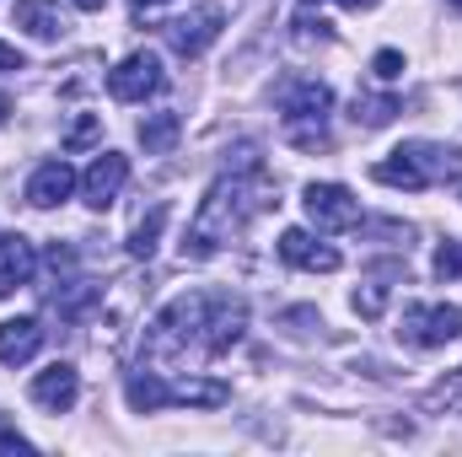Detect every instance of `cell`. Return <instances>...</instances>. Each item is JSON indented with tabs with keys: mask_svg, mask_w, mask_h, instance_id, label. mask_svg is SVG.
<instances>
[{
	"mask_svg": "<svg viewBox=\"0 0 462 457\" xmlns=\"http://www.w3.org/2000/svg\"><path fill=\"white\" fill-rule=\"evenodd\" d=\"M269 205H280V200H274V183H269L258 167L216 178V183H210V194L199 200L194 221H189V237H183V258H194V264H199V258H216V253L226 247L231 237L247 227L258 210H269Z\"/></svg>",
	"mask_w": 462,
	"mask_h": 457,
	"instance_id": "cell-1",
	"label": "cell"
},
{
	"mask_svg": "<svg viewBox=\"0 0 462 457\" xmlns=\"http://www.w3.org/2000/svg\"><path fill=\"white\" fill-rule=\"evenodd\" d=\"M457 145H436V140H409V145H398L387 162H376L371 167V178L376 183H387V189H409V194H420V189H430V183H441L447 173H457Z\"/></svg>",
	"mask_w": 462,
	"mask_h": 457,
	"instance_id": "cell-2",
	"label": "cell"
},
{
	"mask_svg": "<svg viewBox=\"0 0 462 457\" xmlns=\"http://www.w3.org/2000/svg\"><path fill=\"white\" fill-rule=\"evenodd\" d=\"M398 334L414 350H441V344H452L462 334V307H447V302L425 307V302H414V307H403V329Z\"/></svg>",
	"mask_w": 462,
	"mask_h": 457,
	"instance_id": "cell-3",
	"label": "cell"
},
{
	"mask_svg": "<svg viewBox=\"0 0 462 457\" xmlns=\"http://www.w3.org/2000/svg\"><path fill=\"white\" fill-rule=\"evenodd\" d=\"M221 27H226V11H221V5H194V11H178L172 22H162L167 43H172L183 60H199V54L221 38Z\"/></svg>",
	"mask_w": 462,
	"mask_h": 457,
	"instance_id": "cell-4",
	"label": "cell"
},
{
	"mask_svg": "<svg viewBox=\"0 0 462 457\" xmlns=\"http://www.w3.org/2000/svg\"><path fill=\"white\" fill-rule=\"evenodd\" d=\"M167 87V76H162V60L156 54H129L118 70H108V98L114 103H145V98H156Z\"/></svg>",
	"mask_w": 462,
	"mask_h": 457,
	"instance_id": "cell-5",
	"label": "cell"
},
{
	"mask_svg": "<svg viewBox=\"0 0 462 457\" xmlns=\"http://www.w3.org/2000/svg\"><path fill=\"white\" fill-rule=\"evenodd\" d=\"M307 216L318 231H349L360 227V200L349 194L345 183H307Z\"/></svg>",
	"mask_w": 462,
	"mask_h": 457,
	"instance_id": "cell-6",
	"label": "cell"
},
{
	"mask_svg": "<svg viewBox=\"0 0 462 457\" xmlns=\"http://www.w3.org/2000/svg\"><path fill=\"white\" fill-rule=\"evenodd\" d=\"M124 183H129V162H124L118 151H103V156L87 167V178H81V194H87V205H92V210H108V205H118Z\"/></svg>",
	"mask_w": 462,
	"mask_h": 457,
	"instance_id": "cell-7",
	"label": "cell"
},
{
	"mask_svg": "<svg viewBox=\"0 0 462 457\" xmlns=\"http://www.w3.org/2000/svg\"><path fill=\"white\" fill-rule=\"evenodd\" d=\"M27 393H32V404H38V409L65 415V409L81 398V371H76V366H65V360H54L49 371H38V377H32V387H27Z\"/></svg>",
	"mask_w": 462,
	"mask_h": 457,
	"instance_id": "cell-8",
	"label": "cell"
},
{
	"mask_svg": "<svg viewBox=\"0 0 462 457\" xmlns=\"http://www.w3.org/2000/svg\"><path fill=\"white\" fill-rule=\"evenodd\" d=\"M280 258L291 264V269H307V275H334L345 258H339V247H328V242H318V237H307L301 227H291L280 237Z\"/></svg>",
	"mask_w": 462,
	"mask_h": 457,
	"instance_id": "cell-9",
	"label": "cell"
},
{
	"mask_svg": "<svg viewBox=\"0 0 462 457\" xmlns=\"http://www.w3.org/2000/svg\"><path fill=\"white\" fill-rule=\"evenodd\" d=\"M70 189H76V173H70V162L60 156V162H43L32 178H27V205H38V210H54V205H65L70 200Z\"/></svg>",
	"mask_w": 462,
	"mask_h": 457,
	"instance_id": "cell-10",
	"label": "cell"
},
{
	"mask_svg": "<svg viewBox=\"0 0 462 457\" xmlns=\"http://www.w3.org/2000/svg\"><path fill=\"white\" fill-rule=\"evenodd\" d=\"M32 269H38L32 242H27V237H16V231H0V302H5L16 285H27V280H32Z\"/></svg>",
	"mask_w": 462,
	"mask_h": 457,
	"instance_id": "cell-11",
	"label": "cell"
},
{
	"mask_svg": "<svg viewBox=\"0 0 462 457\" xmlns=\"http://www.w3.org/2000/svg\"><path fill=\"white\" fill-rule=\"evenodd\" d=\"M280 108H285V124H291V118H328L334 92H328L323 81H312V76H296V81L280 92Z\"/></svg>",
	"mask_w": 462,
	"mask_h": 457,
	"instance_id": "cell-12",
	"label": "cell"
},
{
	"mask_svg": "<svg viewBox=\"0 0 462 457\" xmlns=\"http://www.w3.org/2000/svg\"><path fill=\"white\" fill-rule=\"evenodd\" d=\"M43 350V323L38 318H5L0 323V360L5 366H27Z\"/></svg>",
	"mask_w": 462,
	"mask_h": 457,
	"instance_id": "cell-13",
	"label": "cell"
},
{
	"mask_svg": "<svg viewBox=\"0 0 462 457\" xmlns=\"http://www.w3.org/2000/svg\"><path fill=\"white\" fill-rule=\"evenodd\" d=\"M11 16H16V27H27L32 38H43V43H54V38H65V11H60V0H16L11 5Z\"/></svg>",
	"mask_w": 462,
	"mask_h": 457,
	"instance_id": "cell-14",
	"label": "cell"
},
{
	"mask_svg": "<svg viewBox=\"0 0 462 457\" xmlns=\"http://www.w3.org/2000/svg\"><path fill=\"white\" fill-rule=\"evenodd\" d=\"M167 404L221 409V404H231V387H226V382H205V377H189V382H167Z\"/></svg>",
	"mask_w": 462,
	"mask_h": 457,
	"instance_id": "cell-15",
	"label": "cell"
},
{
	"mask_svg": "<svg viewBox=\"0 0 462 457\" xmlns=\"http://www.w3.org/2000/svg\"><path fill=\"white\" fill-rule=\"evenodd\" d=\"M178 135H183V118L172 114V108L140 118V145H145V156H167V151L178 145Z\"/></svg>",
	"mask_w": 462,
	"mask_h": 457,
	"instance_id": "cell-16",
	"label": "cell"
},
{
	"mask_svg": "<svg viewBox=\"0 0 462 457\" xmlns=\"http://www.w3.org/2000/svg\"><path fill=\"white\" fill-rule=\"evenodd\" d=\"M124 398H129L134 415H156V409H167V382H162L156 371H134V377L124 382Z\"/></svg>",
	"mask_w": 462,
	"mask_h": 457,
	"instance_id": "cell-17",
	"label": "cell"
},
{
	"mask_svg": "<svg viewBox=\"0 0 462 457\" xmlns=\"http://www.w3.org/2000/svg\"><path fill=\"white\" fill-rule=\"evenodd\" d=\"M167 216H172V205H151V216H140V221H134V231H129V253H134V258H151V253H156Z\"/></svg>",
	"mask_w": 462,
	"mask_h": 457,
	"instance_id": "cell-18",
	"label": "cell"
},
{
	"mask_svg": "<svg viewBox=\"0 0 462 457\" xmlns=\"http://www.w3.org/2000/svg\"><path fill=\"white\" fill-rule=\"evenodd\" d=\"M393 114H403L398 98H355V124L360 129H382V124H393Z\"/></svg>",
	"mask_w": 462,
	"mask_h": 457,
	"instance_id": "cell-19",
	"label": "cell"
},
{
	"mask_svg": "<svg viewBox=\"0 0 462 457\" xmlns=\"http://www.w3.org/2000/svg\"><path fill=\"white\" fill-rule=\"evenodd\" d=\"M382 307H387V285H382V280H365V285L355 291V312H360V318H382Z\"/></svg>",
	"mask_w": 462,
	"mask_h": 457,
	"instance_id": "cell-20",
	"label": "cell"
},
{
	"mask_svg": "<svg viewBox=\"0 0 462 457\" xmlns=\"http://www.w3.org/2000/svg\"><path fill=\"white\" fill-rule=\"evenodd\" d=\"M462 275V242H441L436 247V280H457Z\"/></svg>",
	"mask_w": 462,
	"mask_h": 457,
	"instance_id": "cell-21",
	"label": "cell"
},
{
	"mask_svg": "<svg viewBox=\"0 0 462 457\" xmlns=\"http://www.w3.org/2000/svg\"><path fill=\"white\" fill-rule=\"evenodd\" d=\"M92 140H97V114H87L76 129H70V135H65V151H87Z\"/></svg>",
	"mask_w": 462,
	"mask_h": 457,
	"instance_id": "cell-22",
	"label": "cell"
},
{
	"mask_svg": "<svg viewBox=\"0 0 462 457\" xmlns=\"http://www.w3.org/2000/svg\"><path fill=\"white\" fill-rule=\"evenodd\" d=\"M371 65H376V76H382V81H398V76H403V54H398V49H382Z\"/></svg>",
	"mask_w": 462,
	"mask_h": 457,
	"instance_id": "cell-23",
	"label": "cell"
},
{
	"mask_svg": "<svg viewBox=\"0 0 462 457\" xmlns=\"http://www.w3.org/2000/svg\"><path fill=\"white\" fill-rule=\"evenodd\" d=\"M0 452H32V442L16 436V431H0Z\"/></svg>",
	"mask_w": 462,
	"mask_h": 457,
	"instance_id": "cell-24",
	"label": "cell"
},
{
	"mask_svg": "<svg viewBox=\"0 0 462 457\" xmlns=\"http://www.w3.org/2000/svg\"><path fill=\"white\" fill-rule=\"evenodd\" d=\"M22 65H27V60H22L11 43H0V70H22Z\"/></svg>",
	"mask_w": 462,
	"mask_h": 457,
	"instance_id": "cell-25",
	"label": "cell"
},
{
	"mask_svg": "<svg viewBox=\"0 0 462 457\" xmlns=\"http://www.w3.org/2000/svg\"><path fill=\"white\" fill-rule=\"evenodd\" d=\"M301 5H318V0H301ZM339 5H349V11H371V5H382V0H339Z\"/></svg>",
	"mask_w": 462,
	"mask_h": 457,
	"instance_id": "cell-26",
	"label": "cell"
},
{
	"mask_svg": "<svg viewBox=\"0 0 462 457\" xmlns=\"http://www.w3.org/2000/svg\"><path fill=\"white\" fill-rule=\"evenodd\" d=\"M156 5H162V0H129V11H134V16H151Z\"/></svg>",
	"mask_w": 462,
	"mask_h": 457,
	"instance_id": "cell-27",
	"label": "cell"
},
{
	"mask_svg": "<svg viewBox=\"0 0 462 457\" xmlns=\"http://www.w3.org/2000/svg\"><path fill=\"white\" fill-rule=\"evenodd\" d=\"M76 5H81V11H103L108 0H76Z\"/></svg>",
	"mask_w": 462,
	"mask_h": 457,
	"instance_id": "cell-28",
	"label": "cell"
},
{
	"mask_svg": "<svg viewBox=\"0 0 462 457\" xmlns=\"http://www.w3.org/2000/svg\"><path fill=\"white\" fill-rule=\"evenodd\" d=\"M457 200H462V178H457Z\"/></svg>",
	"mask_w": 462,
	"mask_h": 457,
	"instance_id": "cell-29",
	"label": "cell"
},
{
	"mask_svg": "<svg viewBox=\"0 0 462 457\" xmlns=\"http://www.w3.org/2000/svg\"><path fill=\"white\" fill-rule=\"evenodd\" d=\"M452 5H457V11H462V0H452Z\"/></svg>",
	"mask_w": 462,
	"mask_h": 457,
	"instance_id": "cell-30",
	"label": "cell"
}]
</instances>
